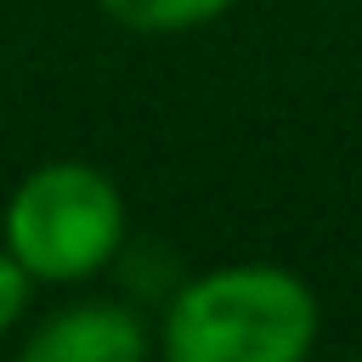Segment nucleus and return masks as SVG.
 I'll return each instance as SVG.
<instances>
[{"instance_id": "obj_1", "label": "nucleus", "mask_w": 362, "mask_h": 362, "mask_svg": "<svg viewBox=\"0 0 362 362\" xmlns=\"http://www.w3.org/2000/svg\"><path fill=\"white\" fill-rule=\"evenodd\" d=\"M317 339V300L283 266H215L164 311L175 362H294Z\"/></svg>"}, {"instance_id": "obj_2", "label": "nucleus", "mask_w": 362, "mask_h": 362, "mask_svg": "<svg viewBox=\"0 0 362 362\" xmlns=\"http://www.w3.org/2000/svg\"><path fill=\"white\" fill-rule=\"evenodd\" d=\"M124 238L119 187L79 158L40 164L6 198V249L34 283H79L113 260Z\"/></svg>"}, {"instance_id": "obj_3", "label": "nucleus", "mask_w": 362, "mask_h": 362, "mask_svg": "<svg viewBox=\"0 0 362 362\" xmlns=\"http://www.w3.org/2000/svg\"><path fill=\"white\" fill-rule=\"evenodd\" d=\"M147 351L141 322L124 305H74L62 317H51L34 339H28V362H136Z\"/></svg>"}, {"instance_id": "obj_4", "label": "nucleus", "mask_w": 362, "mask_h": 362, "mask_svg": "<svg viewBox=\"0 0 362 362\" xmlns=\"http://www.w3.org/2000/svg\"><path fill=\"white\" fill-rule=\"evenodd\" d=\"M113 23L136 28V34H175V28H198L215 23L232 0H96Z\"/></svg>"}, {"instance_id": "obj_5", "label": "nucleus", "mask_w": 362, "mask_h": 362, "mask_svg": "<svg viewBox=\"0 0 362 362\" xmlns=\"http://www.w3.org/2000/svg\"><path fill=\"white\" fill-rule=\"evenodd\" d=\"M28 272H23V260L11 255V249H0V334L23 317V305H28Z\"/></svg>"}]
</instances>
